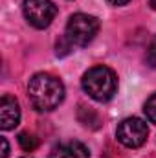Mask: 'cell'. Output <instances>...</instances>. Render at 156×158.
<instances>
[{
	"mask_svg": "<svg viewBox=\"0 0 156 158\" xmlns=\"http://www.w3.org/2000/svg\"><path fill=\"white\" fill-rule=\"evenodd\" d=\"M149 4H151V6H153V7L156 9V0H149Z\"/></svg>",
	"mask_w": 156,
	"mask_h": 158,
	"instance_id": "13",
	"label": "cell"
},
{
	"mask_svg": "<svg viewBox=\"0 0 156 158\" xmlns=\"http://www.w3.org/2000/svg\"><path fill=\"white\" fill-rule=\"evenodd\" d=\"M81 85H83V90L92 99L105 103V101L112 99L114 94H116L117 77L116 74L107 66H94L83 76Z\"/></svg>",
	"mask_w": 156,
	"mask_h": 158,
	"instance_id": "2",
	"label": "cell"
},
{
	"mask_svg": "<svg viewBox=\"0 0 156 158\" xmlns=\"http://www.w3.org/2000/svg\"><path fill=\"white\" fill-rule=\"evenodd\" d=\"M0 142H2V155H0V158H7V155H9V145H7V140H6V138H2Z\"/></svg>",
	"mask_w": 156,
	"mask_h": 158,
	"instance_id": "11",
	"label": "cell"
},
{
	"mask_svg": "<svg viewBox=\"0 0 156 158\" xmlns=\"http://www.w3.org/2000/svg\"><path fill=\"white\" fill-rule=\"evenodd\" d=\"M48 158H90V151L81 142H64L55 145Z\"/></svg>",
	"mask_w": 156,
	"mask_h": 158,
	"instance_id": "7",
	"label": "cell"
},
{
	"mask_svg": "<svg viewBox=\"0 0 156 158\" xmlns=\"http://www.w3.org/2000/svg\"><path fill=\"white\" fill-rule=\"evenodd\" d=\"M97 31H99V20L96 17L86 13H76L70 17L66 24L64 39L70 42L72 48H84L94 40Z\"/></svg>",
	"mask_w": 156,
	"mask_h": 158,
	"instance_id": "3",
	"label": "cell"
},
{
	"mask_svg": "<svg viewBox=\"0 0 156 158\" xmlns=\"http://www.w3.org/2000/svg\"><path fill=\"white\" fill-rule=\"evenodd\" d=\"M143 110H145V116H147V119H149L151 123H156V94H153V96L145 101Z\"/></svg>",
	"mask_w": 156,
	"mask_h": 158,
	"instance_id": "9",
	"label": "cell"
},
{
	"mask_svg": "<svg viewBox=\"0 0 156 158\" xmlns=\"http://www.w3.org/2000/svg\"><path fill=\"white\" fill-rule=\"evenodd\" d=\"M20 121V107L18 101L11 96H2L0 99V129L9 131L15 129Z\"/></svg>",
	"mask_w": 156,
	"mask_h": 158,
	"instance_id": "6",
	"label": "cell"
},
{
	"mask_svg": "<svg viewBox=\"0 0 156 158\" xmlns=\"http://www.w3.org/2000/svg\"><path fill=\"white\" fill-rule=\"evenodd\" d=\"M28 98L35 110L50 112V110L57 109L61 105V101L64 99V85L61 83L59 77L40 72L30 79Z\"/></svg>",
	"mask_w": 156,
	"mask_h": 158,
	"instance_id": "1",
	"label": "cell"
},
{
	"mask_svg": "<svg viewBox=\"0 0 156 158\" xmlns=\"http://www.w3.org/2000/svg\"><path fill=\"white\" fill-rule=\"evenodd\" d=\"M24 158H30V156H24Z\"/></svg>",
	"mask_w": 156,
	"mask_h": 158,
	"instance_id": "14",
	"label": "cell"
},
{
	"mask_svg": "<svg viewBox=\"0 0 156 158\" xmlns=\"http://www.w3.org/2000/svg\"><path fill=\"white\" fill-rule=\"evenodd\" d=\"M129 0H109V4H112V6H125Z\"/></svg>",
	"mask_w": 156,
	"mask_h": 158,
	"instance_id": "12",
	"label": "cell"
},
{
	"mask_svg": "<svg viewBox=\"0 0 156 158\" xmlns=\"http://www.w3.org/2000/svg\"><path fill=\"white\" fill-rule=\"evenodd\" d=\"M149 129L147 123L140 118H127L123 119L116 129V138L119 143H123L129 149H138L147 142Z\"/></svg>",
	"mask_w": 156,
	"mask_h": 158,
	"instance_id": "5",
	"label": "cell"
},
{
	"mask_svg": "<svg viewBox=\"0 0 156 158\" xmlns=\"http://www.w3.org/2000/svg\"><path fill=\"white\" fill-rule=\"evenodd\" d=\"M18 143H20V147H22L24 151L31 153V151H35V149H37L39 140H37L31 132H20V134H18Z\"/></svg>",
	"mask_w": 156,
	"mask_h": 158,
	"instance_id": "8",
	"label": "cell"
},
{
	"mask_svg": "<svg viewBox=\"0 0 156 158\" xmlns=\"http://www.w3.org/2000/svg\"><path fill=\"white\" fill-rule=\"evenodd\" d=\"M145 63H147V66L156 68V37L151 40L149 46H147V52H145Z\"/></svg>",
	"mask_w": 156,
	"mask_h": 158,
	"instance_id": "10",
	"label": "cell"
},
{
	"mask_svg": "<svg viewBox=\"0 0 156 158\" xmlns=\"http://www.w3.org/2000/svg\"><path fill=\"white\" fill-rule=\"evenodd\" d=\"M22 13L28 24H31L37 30H44L55 19L57 7L51 0H24Z\"/></svg>",
	"mask_w": 156,
	"mask_h": 158,
	"instance_id": "4",
	"label": "cell"
}]
</instances>
